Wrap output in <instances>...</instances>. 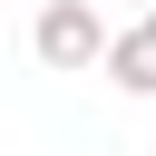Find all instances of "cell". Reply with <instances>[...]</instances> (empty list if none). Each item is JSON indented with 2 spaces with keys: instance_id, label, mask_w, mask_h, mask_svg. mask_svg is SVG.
I'll list each match as a JSON object with an SVG mask.
<instances>
[{
  "instance_id": "3957f363",
  "label": "cell",
  "mask_w": 156,
  "mask_h": 156,
  "mask_svg": "<svg viewBox=\"0 0 156 156\" xmlns=\"http://www.w3.org/2000/svg\"><path fill=\"white\" fill-rule=\"evenodd\" d=\"M136 29H146V39H156V0H146V20H136Z\"/></svg>"
},
{
  "instance_id": "6da1fadb",
  "label": "cell",
  "mask_w": 156,
  "mask_h": 156,
  "mask_svg": "<svg viewBox=\"0 0 156 156\" xmlns=\"http://www.w3.org/2000/svg\"><path fill=\"white\" fill-rule=\"evenodd\" d=\"M29 49H39V68H58V78L98 68V58H107V20H98V0H39Z\"/></svg>"
},
{
  "instance_id": "7a4b0ae2",
  "label": "cell",
  "mask_w": 156,
  "mask_h": 156,
  "mask_svg": "<svg viewBox=\"0 0 156 156\" xmlns=\"http://www.w3.org/2000/svg\"><path fill=\"white\" fill-rule=\"evenodd\" d=\"M127 98H156V39L146 29H107V58H98Z\"/></svg>"
}]
</instances>
